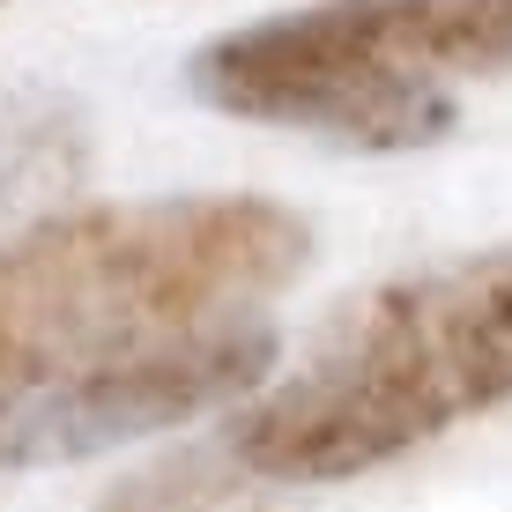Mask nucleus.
<instances>
[{
	"label": "nucleus",
	"instance_id": "obj_4",
	"mask_svg": "<svg viewBox=\"0 0 512 512\" xmlns=\"http://www.w3.org/2000/svg\"><path fill=\"white\" fill-rule=\"evenodd\" d=\"M82 171V112L45 82H0V231L60 201Z\"/></svg>",
	"mask_w": 512,
	"mask_h": 512
},
{
	"label": "nucleus",
	"instance_id": "obj_2",
	"mask_svg": "<svg viewBox=\"0 0 512 512\" xmlns=\"http://www.w3.org/2000/svg\"><path fill=\"white\" fill-rule=\"evenodd\" d=\"M498 401H512V245L357 297L231 423V453L268 483H342Z\"/></svg>",
	"mask_w": 512,
	"mask_h": 512
},
{
	"label": "nucleus",
	"instance_id": "obj_1",
	"mask_svg": "<svg viewBox=\"0 0 512 512\" xmlns=\"http://www.w3.org/2000/svg\"><path fill=\"white\" fill-rule=\"evenodd\" d=\"M312 231L260 193H171L0 245V475L67 468L245 394Z\"/></svg>",
	"mask_w": 512,
	"mask_h": 512
},
{
	"label": "nucleus",
	"instance_id": "obj_3",
	"mask_svg": "<svg viewBox=\"0 0 512 512\" xmlns=\"http://www.w3.org/2000/svg\"><path fill=\"white\" fill-rule=\"evenodd\" d=\"M505 67L512 0H305L208 38L186 90L223 119L386 156L446 141L468 90Z\"/></svg>",
	"mask_w": 512,
	"mask_h": 512
}]
</instances>
